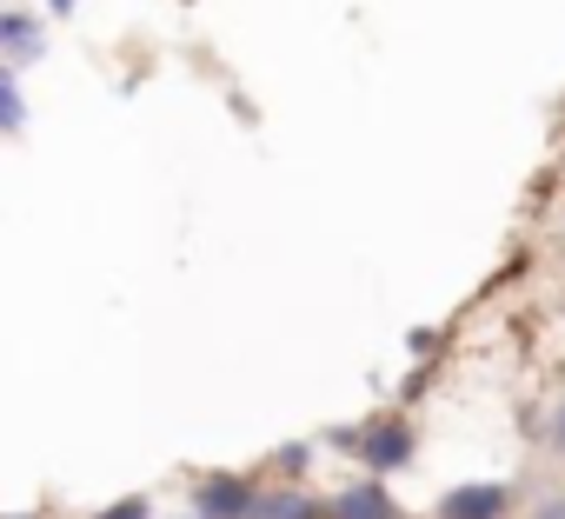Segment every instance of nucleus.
Segmentation results:
<instances>
[{
    "label": "nucleus",
    "mask_w": 565,
    "mask_h": 519,
    "mask_svg": "<svg viewBox=\"0 0 565 519\" xmlns=\"http://www.w3.org/2000/svg\"><path fill=\"white\" fill-rule=\"evenodd\" d=\"M47 8H54V14H67V8H74V0H47Z\"/></svg>",
    "instance_id": "obj_11"
},
{
    "label": "nucleus",
    "mask_w": 565,
    "mask_h": 519,
    "mask_svg": "<svg viewBox=\"0 0 565 519\" xmlns=\"http://www.w3.org/2000/svg\"><path fill=\"white\" fill-rule=\"evenodd\" d=\"M532 519H565V492H552V499H539V512Z\"/></svg>",
    "instance_id": "obj_9"
},
{
    "label": "nucleus",
    "mask_w": 565,
    "mask_h": 519,
    "mask_svg": "<svg viewBox=\"0 0 565 519\" xmlns=\"http://www.w3.org/2000/svg\"><path fill=\"white\" fill-rule=\"evenodd\" d=\"M327 519H399V506H393V492H386L380 479H366V486L333 492V512H327Z\"/></svg>",
    "instance_id": "obj_4"
},
{
    "label": "nucleus",
    "mask_w": 565,
    "mask_h": 519,
    "mask_svg": "<svg viewBox=\"0 0 565 519\" xmlns=\"http://www.w3.org/2000/svg\"><path fill=\"white\" fill-rule=\"evenodd\" d=\"M360 453H366V466L373 473H393V466H406L413 459V433L399 426V420H373L366 426V439H353Z\"/></svg>",
    "instance_id": "obj_2"
},
{
    "label": "nucleus",
    "mask_w": 565,
    "mask_h": 519,
    "mask_svg": "<svg viewBox=\"0 0 565 519\" xmlns=\"http://www.w3.org/2000/svg\"><path fill=\"white\" fill-rule=\"evenodd\" d=\"M14 519H34V512H14Z\"/></svg>",
    "instance_id": "obj_12"
},
{
    "label": "nucleus",
    "mask_w": 565,
    "mask_h": 519,
    "mask_svg": "<svg viewBox=\"0 0 565 519\" xmlns=\"http://www.w3.org/2000/svg\"><path fill=\"white\" fill-rule=\"evenodd\" d=\"M0 127H21V94L8 87V67H0Z\"/></svg>",
    "instance_id": "obj_7"
},
{
    "label": "nucleus",
    "mask_w": 565,
    "mask_h": 519,
    "mask_svg": "<svg viewBox=\"0 0 565 519\" xmlns=\"http://www.w3.org/2000/svg\"><path fill=\"white\" fill-rule=\"evenodd\" d=\"M505 512H512L505 486H459L439 499V519H505Z\"/></svg>",
    "instance_id": "obj_3"
},
{
    "label": "nucleus",
    "mask_w": 565,
    "mask_h": 519,
    "mask_svg": "<svg viewBox=\"0 0 565 519\" xmlns=\"http://www.w3.org/2000/svg\"><path fill=\"white\" fill-rule=\"evenodd\" d=\"M552 433H558V439H552V446H558V453H565V406H558V426H552Z\"/></svg>",
    "instance_id": "obj_10"
},
{
    "label": "nucleus",
    "mask_w": 565,
    "mask_h": 519,
    "mask_svg": "<svg viewBox=\"0 0 565 519\" xmlns=\"http://www.w3.org/2000/svg\"><path fill=\"white\" fill-rule=\"evenodd\" d=\"M0 47H14V54H21V61H28V54H34V47H41V34H34V28H28V21H21V14H0Z\"/></svg>",
    "instance_id": "obj_6"
},
{
    "label": "nucleus",
    "mask_w": 565,
    "mask_h": 519,
    "mask_svg": "<svg viewBox=\"0 0 565 519\" xmlns=\"http://www.w3.org/2000/svg\"><path fill=\"white\" fill-rule=\"evenodd\" d=\"M253 519H327V506L300 486H279V492H259L253 499Z\"/></svg>",
    "instance_id": "obj_5"
},
{
    "label": "nucleus",
    "mask_w": 565,
    "mask_h": 519,
    "mask_svg": "<svg viewBox=\"0 0 565 519\" xmlns=\"http://www.w3.org/2000/svg\"><path fill=\"white\" fill-rule=\"evenodd\" d=\"M253 479L239 473H200L193 479V519H253Z\"/></svg>",
    "instance_id": "obj_1"
},
{
    "label": "nucleus",
    "mask_w": 565,
    "mask_h": 519,
    "mask_svg": "<svg viewBox=\"0 0 565 519\" xmlns=\"http://www.w3.org/2000/svg\"><path fill=\"white\" fill-rule=\"evenodd\" d=\"M94 519H153V506H147V499H120V506H107V512H94Z\"/></svg>",
    "instance_id": "obj_8"
}]
</instances>
